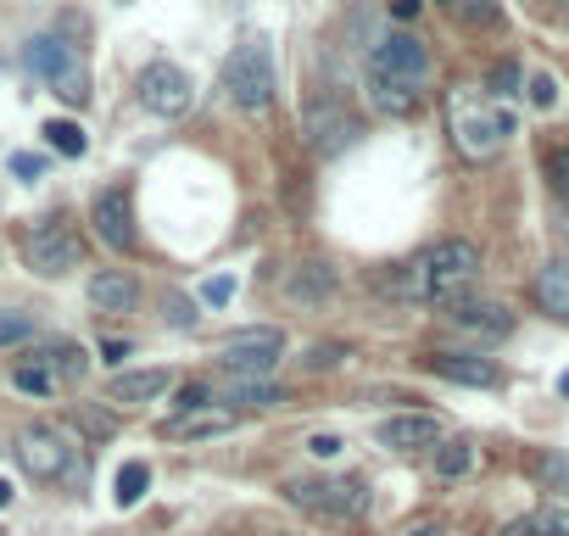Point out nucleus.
<instances>
[{
	"mask_svg": "<svg viewBox=\"0 0 569 536\" xmlns=\"http://www.w3.org/2000/svg\"><path fill=\"white\" fill-rule=\"evenodd\" d=\"M369 68H380V73H397V79H413V85H425V73H430V51H425V46H419L413 34H386V40L375 46Z\"/></svg>",
	"mask_w": 569,
	"mask_h": 536,
	"instance_id": "nucleus-13",
	"label": "nucleus"
},
{
	"mask_svg": "<svg viewBox=\"0 0 569 536\" xmlns=\"http://www.w3.org/2000/svg\"><path fill=\"white\" fill-rule=\"evenodd\" d=\"M536 475H541V480H552V486H563V492H569V464H558V458H541V464H536Z\"/></svg>",
	"mask_w": 569,
	"mask_h": 536,
	"instance_id": "nucleus-38",
	"label": "nucleus"
},
{
	"mask_svg": "<svg viewBox=\"0 0 569 536\" xmlns=\"http://www.w3.org/2000/svg\"><path fill=\"white\" fill-rule=\"evenodd\" d=\"M23 262L40 280H62V275H73V268H84V235L68 218H40L23 235Z\"/></svg>",
	"mask_w": 569,
	"mask_h": 536,
	"instance_id": "nucleus-3",
	"label": "nucleus"
},
{
	"mask_svg": "<svg viewBox=\"0 0 569 536\" xmlns=\"http://www.w3.org/2000/svg\"><path fill=\"white\" fill-rule=\"evenodd\" d=\"M18 464L34 475V480H62L73 469V447L57 425H23L18 430Z\"/></svg>",
	"mask_w": 569,
	"mask_h": 536,
	"instance_id": "nucleus-10",
	"label": "nucleus"
},
{
	"mask_svg": "<svg viewBox=\"0 0 569 536\" xmlns=\"http://www.w3.org/2000/svg\"><path fill=\"white\" fill-rule=\"evenodd\" d=\"M513 85H519V62H497V73H491V90H497V96H513Z\"/></svg>",
	"mask_w": 569,
	"mask_h": 536,
	"instance_id": "nucleus-36",
	"label": "nucleus"
},
{
	"mask_svg": "<svg viewBox=\"0 0 569 536\" xmlns=\"http://www.w3.org/2000/svg\"><path fill=\"white\" fill-rule=\"evenodd\" d=\"M7 503H12V480H7V475H0V508H7Z\"/></svg>",
	"mask_w": 569,
	"mask_h": 536,
	"instance_id": "nucleus-44",
	"label": "nucleus"
},
{
	"mask_svg": "<svg viewBox=\"0 0 569 536\" xmlns=\"http://www.w3.org/2000/svg\"><path fill=\"white\" fill-rule=\"evenodd\" d=\"M90 224H96V235L112 246V251H134V207H129V196L123 190H101L96 201H90Z\"/></svg>",
	"mask_w": 569,
	"mask_h": 536,
	"instance_id": "nucleus-11",
	"label": "nucleus"
},
{
	"mask_svg": "<svg viewBox=\"0 0 569 536\" xmlns=\"http://www.w3.org/2000/svg\"><path fill=\"white\" fill-rule=\"evenodd\" d=\"M547 185H552V196L569 207V146L547 151Z\"/></svg>",
	"mask_w": 569,
	"mask_h": 536,
	"instance_id": "nucleus-31",
	"label": "nucleus"
},
{
	"mask_svg": "<svg viewBox=\"0 0 569 536\" xmlns=\"http://www.w3.org/2000/svg\"><path fill=\"white\" fill-rule=\"evenodd\" d=\"M513 129H519V123H513L508 107H491V101H486V107H463V112H458V151L475 157V162H486V157H497V151L513 140Z\"/></svg>",
	"mask_w": 569,
	"mask_h": 536,
	"instance_id": "nucleus-8",
	"label": "nucleus"
},
{
	"mask_svg": "<svg viewBox=\"0 0 569 536\" xmlns=\"http://www.w3.org/2000/svg\"><path fill=\"white\" fill-rule=\"evenodd\" d=\"M402 536H447V530H441V525H436V519H413V525H408V530H402Z\"/></svg>",
	"mask_w": 569,
	"mask_h": 536,
	"instance_id": "nucleus-41",
	"label": "nucleus"
},
{
	"mask_svg": "<svg viewBox=\"0 0 569 536\" xmlns=\"http://www.w3.org/2000/svg\"><path fill=\"white\" fill-rule=\"evenodd\" d=\"M146 486H151V464H140V458H129L123 469H118V508H134L140 497H146Z\"/></svg>",
	"mask_w": 569,
	"mask_h": 536,
	"instance_id": "nucleus-27",
	"label": "nucleus"
},
{
	"mask_svg": "<svg viewBox=\"0 0 569 536\" xmlns=\"http://www.w3.org/2000/svg\"><path fill=\"white\" fill-rule=\"evenodd\" d=\"M73 425H84L90 436H112V430H118V419L101 414V408H73Z\"/></svg>",
	"mask_w": 569,
	"mask_h": 536,
	"instance_id": "nucleus-34",
	"label": "nucleus"
},
{
	"mask_svg": "<svg viewBox=\"0 0 569 536\" xmlns=\"http://www.w3.org/2000/svg\"><path fill=\"white\" fill-rule=\"evenodd\" d=\"M196 297H201L207 308H229V297H234V275H212V280H201Z\"/></svg>",
	"mask_w": 569,
	"mask_h": 536,
	"instance_id": "nucleus-33",
	"label": "nucleus"
},
{
	"mask_svg": "<svg viewBox=\"0 0 569 536\" xmlns=\"http://www.w3.org/2000/svg\"><path fill=\"white\" fill-rule=\"evenodd\" d=\"M12 173H18V179H40V173H46V162H40V157H29V151H18V157H12Z\"/></svg>",
	"mask_w": 569,
	"mask_h": 536,
	"instance_id": "nucleus-39",
	"label": "nucleus"
},
{
	"mask_svg": "<svg viewBox=\"0 0 569 536\" xmlns=\"http://www.w3.org/2000/svg\"><path fill=\"white\" fill-rule=\"evenodd\" d=\"M530 107H536V112L558 107V85H552L547 73H530Z\"/></svg>",
	"mask_w": 569,
	"mask_h": 536,
	"instance_id": "nucleus-35",
	"label": "nucleus"
},
{
	"mask_svg": "<svg viewBox=\"0 0 569 536\" xmlns=\"http://www.w3.org/2000/svg\"><path fill=\"white\" fill-rule=\"evenodd\" d=\"M441 325L447 330H458V336H469V341H480V347H491V341H508L513 336V314L502 308V302H475V297H458V302H447L441 308Z\"/></svg>",
	"mask_w": 569,
	"mask_h": 536,
	"instance_id": "nucleus-9",
	"label": "nucleus"
},
{
	"mask_svg": "<svg viewBox=\"0 0 569 536\" xmlns=\"http://www.w3.org/2000/svg\"><path fill=\"white\" fill-rule=\"evenodd\" d=\"M223 90H229V101H234L240 112H251V118L273 107V57H268L262 40H246V46L229 51V62H223Z\"/></svg>",
	"mask_w": 569,
	"mask_h": 536,
	"instance_id": "nucleus-4",
	"label": "nucleus"
},
{
	"mask_svg": "<svg viewBox=\"0 0 569 536\" xmlns=\"http://www.w3.org/2000/svg\"><path fill=\"white\" fill-rule=\"evenodd\" d=\"M308 123L319 129V135H313V146H319L325 157H330V151H341V146H347V140L358 135V123H352L347 112H325V107H319V112H313Z\"/></svg>",
	"mask_w": 569,
	"mask_h": 536,
	"instance_id": "nucleus-24",
	"label": "nucleus"
},
{
	"mask_svg": "<svg viewBox=\"0 0 569 536\" xmlns=\"http://www.w3.org/2000/svg\"><path fill=\"white\" fill-rule=\"evenodd\" d=\"M212 403V380H184L179 391H173V414H196V408H207Z\"/></svg>",
	"mask_w": 569,
	"mask_h": 536,
	"instance_id": "nucleus-30",
	"label": "nucleus"
},
{
	"mask_svg": "<svg viewBox=\"0 0 569 536\" xmlns=\"http://www.w3.org/2000/svg\"><path fill=\"white\" fill-rule=\"evenodd\" d=\"M246 414H234V408H196V414H173L168 425H162V436L168 441H207V436H223V430H234Z\"/></svg>",
	"mask_w": 569,
	"mask_h": 536,
	"instance_id": "nucleus-17",
	"label": "nucleus"
},
{
	"mask_svg": "<svg viewBox=\"0 0 569 536\" xmlns=\"http://www.w3.org/2000/svg\"><path fill=\"white\" fill-rule=\"evenodd\" d=\"M380 447H391V453H436L441 447V419L436 414H391L380 425Z\"/></svg>",
	"mask_w": 569,
	"mask_h": 536,
	"instance_id": "nucleus-12",
	"label": "nucleus"
},
{
	"mask_svg": "<svg viewBox=\"0 0 569 536\" xmlns=\"http://www.w3.org/2000/svg\"><path fill=\"white\" fill-rule=\"evenodd\" d=\"M369 107L375 112H391V118H408V112H419L425 107V85H413V79H397V73H380V68H369Z\"/></svg>",
	"mask_w": 569,
	"mask_h": 536,
	"instance_id": "nucleus-14",
	"label": "nucleus"
},
{
	"mask_svg": "<svg viewBox=\"0 0 569 536\" xmlns=\"http://www.w3.org/2000/svg\"><path fill=\"white\" fill-rule=\"evenodd\" d=\"M336 297V268L330 262H297L284 275V302H302V308H319Z\"/></svg>",
	"mask_w": 569,
	"mask_h": 536,
	"instance_id": "nucleus-19",
	"label": "nucleus"
},
{
	"mask_svg": "<svg viewBox=\"0 0 569 536\" xmlns=\"http://www.w3.org/2000/svg\"><path fill=\"white\" fill-rule=\"evenodd\" d=\"M502 536H569V503H541L502 525Z\"/></svg>",
	"mask_w": 569,
	"mask_h": 536,
	"instance_id": "nucleus-21",
	"label": "nucleus"
},
{
	"mask_svg": "<svg viewBox=\"0 0 569 536\" xmlns=\"http://www.w3.org/2000/svg\"><path fill=\"white\" fill-rule=\"evenodd\" d=\"M480 464V447L469 441V436H458V441H441L436 447V475L441 480H458V475H469Z\"/></svg>",
	"mask_w": 569,
	"mask_h": 536,
	"instance_id": "nucleus-25",
	"label": "nucleus"
},
{
	"mask_svg": "<svg viewBox=\"0 0 569 536\" xmlns=\"http://www.w3.org/2000/svg\"><path fill=\"white\" fill-rule=\"evenodd\" d=\"M101 353H107V364H123L129 358V341H101Z\"/></svg>",
	"mask_w": 569,
	"mask_h": 536,
	"instance_id": "nucleus-42",
	"label": "nucleus"
},
{
	"mask_svg": "<svg viewBox=\"0 0 569 536\" xmlns=\"http://www.w3.org/2000/svg\"><path fill=\"white\" fill-rule=\"evenodd\" d=\"M425 369L441 375V380H452V386H497L502 380V369L491 358H480V353H430Z\"/></svg>",
	"mask_w": 569,
	"mask_h": 536,
	"instance_id": "nucleus-15",
	"label": "nucleus"
},
{
	"mask_svg": "<svg viewBox=\"0 0 569 536\" xmlns=\"http://www.w3.org/2000/svg\"><path fill=\"white\" fill-rule=\"evenodd\" d=\"M341 447H347L341 436H313V441H308V453H313V458H336Z\"/></svg>",
	"mask_w": 569,
	"mask_h": 536,
	"instance_id": "nucleus-40",
	"label": "nucleus"
},
{
	"mask_svg": "<svg viewBox=\"0 0 569 536\" xmlns=\"http://www.w3.org/2000/svg\"><path fill=\"white\" fill-rule=\"evenodd\" d=\"M536 302H541V314H552V319H569V257H558V262H547L541 275H536Z\"/></svg>",
	"mask_w": 569,
	"mask_h": 536,
	"instance_id": "nucleus-22",
	"label": "nucleus"
},
{
	"mask_svg": "<svg viewBox=\"0 0 569 536\" xmlns=\"http://www.w3.org/2000/svg\"><path fill=\"white\" fill-rule=\"evenodd\" d=\"M162 314H168L179 330H190V325H196V314H190V302H184V297H168V302H162Z\"/></svg>",
	"mask_w": 569,
	"mask_h": 536,
	"instance_id": "nucleus-37",
	"label": "nucleus"
},
{
	"mask_svg": "<svg viewBox=\"0 0 569 536\" xmlns=\"http://www.w3.org/2000/svg\"><path fill=\"white\" fill-rule=\"evenodd\" d=\"M279 353H284V330H273V325L240 330V336H229L218 347V375L223 380H268L273 364H279Z\"/></svg>",
	"mask_w": 569,
	"mask_h": 536,
	"instance_id": "nucleus-6",
	"label": "nucleus"
},
{
	"mask_svg": "<svg viewBox=\"0 0 569 536\" xmlns=\"http://www.w3.org/2000/svg\"><path fill=\"white\" fill-rule=\"evenodd\" d=\"M452 7H458V18L469 29H491L497 23V0H452Z\"/></svg>",
	"mask_w": 569,
	"mask_h": 536,
	"instance_id": "nucleus-32",
	"label": "nucleus"
},
{
	"mask_svg": "<svg viewBox=\"0 0 569 536\" xmlns=\"http://www.w3.org/2000/svg\"><path fill=\"white\" fill-rule=\"evenodd\" d=\"M475 280H480V246L452 235V240L430 246L425 257H413V262L402 268L397 297H402V302H430V308H447V302H458Z\"/></svg>",
	"mask_w": 569,
	"mask_h": 536,
	"instance_id": "nucleus-1",
	"label": "nucleus"
},
{
	"mask_svg": "<svg viewBox=\"0 0 569 536\" xmlns=\"http://www.w3.org/2000/svg\"><path fill=\"white\" fill-rule=\"evenodd\" d=\"M34 336V319L18 314V308H0V347H23Z\"/></svg>",
	"mask_w": 569,
	"mask_h": 536,
	"instance_id": "nucleus-29",
	"label": "nucleus"
},
{
	"mask_svg": "<svg viewBox=\"0 0 569 536\" xmlns=\"http://www.w3.org/2000/svg\"><path fill=\"white\" fill-rule=\"evenodd\" d=\"M284 503H297L330 525H347V519H363L369 508V480L363 475H302V480H284L279 486Z\"/></svg>",
	"mask_w": 569,
	"mask_h": 536,
	"instance_id": "nucleus-2",
	"label": "nucleus"
},
{
	"mask_svg": "<svg viewBox=\"0 0 569 536\" xmlns=\"http://www.w3.org/2000/svg\"><path fill=\"white\" fill-rule=\"evenodd\" d=\"M23 62H29V73H40L62 101H73V107L90 101V73H84V62L73 57V46H62L57 34H34V40L23 46Z\"/></svg>",
	"mask_w": 569,
	"mask_h": 536,
	"instance_id": "nucleus-5",
	"label": "nucleus"
},
{
	"mask_svg": "<svg viewBox=\"0 0 569 536\" xmlns=\"http://www.w3.org/2000/svg\"><path fill=\"white\" fill-rule=\"evenodd\" d=\"M284 397V386H273V380H223V403L234 408V414H257V408H279Z\"/></svg>",
	"mask_w": 569,
	"mask_h": 536,
	"instance_id": "nucleus-20",
	"label": "nucleus"
},
{
	"mask_svg": "<svg viewBox=\"0 0 569 536\" xmlns=\"http://www.w3.org/2000/svg\"><path fill=\"white\" fill-rule=\"evenodd\" d=\"M46 140H51V151H62V157H84V146H90L73 118H51V123H46Z\"/></svg>",
	"mask_w": 569,
	"mask_h": 536,
	"instance_id": "nucleus-28",
	"label": "nucleus"
},
{
	"mask_svg": "<svg viewBox=\"0 0 569 536\" xmlns=\"http://www.w3.org/2000/svg\"><path fill=\"white\" fill-rule=\"evenodd\" d=\"M12 386H18V391H29V397H57V391H62V380H57L40 358L18 364V369H12Z\"/></svg>",
	"mask_w": 569,
	"mask_h": 536,
	"instance_id": "nucleus-26",
	"label": "nucleus"
},
{
	"mask_svg": "<svg viewBox=\"0 0 569 536\" xmlns=\"http://www.w3.org/2000/svg\"><path fill=\"white\" fill-rule=\"evenodd\" d=\"M168 386H173V369H123V375H112V386H107V403H112V408L157 403Z\"/></svg>",
	"mask_w": 569,
	"mask_h": 536,
	"instance_id": "nucleus-16",
	"label": "nucleus"
},
{
	"mask_svg": "<svg viewBox=\"0 0 569 536\" xmlns=\"http://www.w3.org/2000/svg\"><path fill=\"white\" fill-rule=\"evenodd\" d=\"M134 96H140V107H146L151 118H184L190 101H196V85H190L184 68H173V62H151V68H140Z\"/></svg>",
	"mask_w": 569,
	"mask_h": 536,
	"instance_id": "nucleus-7",
	"label": "nucleus"
},
{
	"mask_svg": "<svg viewBox=\"0 0 569 536\" xmlns=\"http://www.w3.org/2000/svg\"><path fill=\"white\" fill-rule=\"evenodd\" d=\"M447 7H452V0H447Z\"/></svg>",
	"mask_w": 569,
	"mask_h": 536,
	"instance_id": "nucleus-47",
	"label": "nucleus"
},
{
	"mask_svg": "<svg viewBox=\"0 0 569 536\" xmlns=\"http://www.w3.org/2000/svg\"><path fill=\"white\" fill-rule=\"evenodd\" d=\"M558 391H563V397H569V369H563V375H558Z\"/></svg>",
	"mask_w": 569,
	"mask_h": 536,
	"instance_id": "nucleus-45",
	"label": "nucleus"
},
{
	"mask_svg": "<svg viewBox=\"0 0 569 536\" xmlns=\"http://www.w3.org/2000/svg\"><path fill=\"white\" fill-rule=\"evenodd\" d=\"M563 29H569V0H563Z\"/></svg>",
	"mask_w": 569,
	"mask_h": 536,
	"instance_id": "nucleus-46",
	"label": "nucleus"
},
{
	"mask_svg": "<svg viewBox=\"0 0 569 536\" xmlns=\"http://www.w3.org/2000/svg\"><path fill=\"white\" fill-rule=\"evenodd\" d=\"M419 7H425V0H391V12H397V18H419Z\"/></svg>",
	"mask_w": 569,
	"mask_h": 536,
	"instance_id": "nucleus-43",
	"label": "nucleus"
},
{
	"mask_svg": "<svg viewBox=\"0 0 569 536\" xmlns=\"http://www.w3.org/2000/svg\"><path fill=\"white\" fill-rule=\"evenodd\" d=\"M34 358H40L62 386H73V380H84V375H90V353H84L79 341H51V347H40Z\"/></svg>",
	"mask_w": 569,
	"mask_h": 536,
	"instance_id": "nucleus-23",
	"label": "nucleus"
},
{
	"mask_svg": "<svg viewBox=\"0 0 569 536\" xmlns=\"http://www.w3.org/2000/svg\"><path fill=\"white\" fill-rule=\"evenodd\" d=\"M134 302H140V280L129 268H101V275H90V308L96 314H129Z\"/></svg>",
	"mask_w": 569,
	"mask_h": 536,
	"instance_id": "nucleus-18",
	"label": "nucleus"
}]
</instances>
